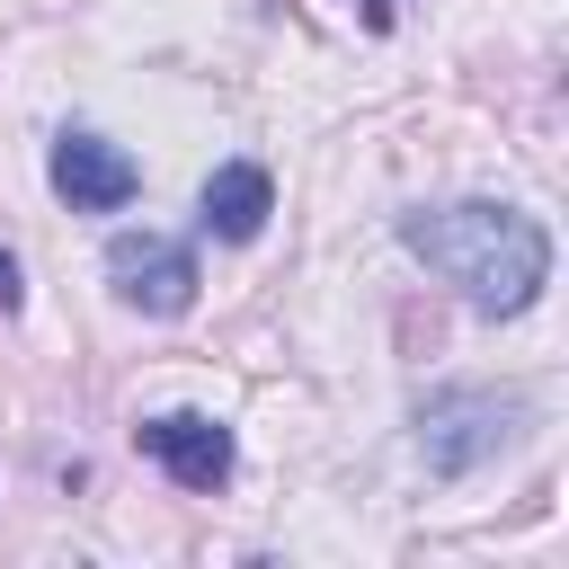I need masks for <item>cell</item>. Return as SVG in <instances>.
Listing matches in <instances>:
<instances>
[{"label":"cell","instance_id":"5","mask_svg":"<svg viewBox=\"0 0 569 569\" xmlns=\"http://www.w3.org/2000/svg\"><path fill=\"white\" fill-rule=\"evenodd\" d=\"M133 445H142L178 489H222V480H231V427L204 418V409H160V418L133 427Z\"/></svg>","mask_w":569,"mask_h":569},{"label":"cell","instance_id":"4","mask_svg":"<svg viewBox=\"0 0 569 569\" xmlns=\"http://www.w3.org/2000/svg\"><path fill=\"white\" fill-rule=\"evenodd\" d=\"M44 178H53V196H62L71 213H116V204H133V196H142V160H133V151H116L107 133H53Z\"/></svg>","mask_w":569,"mask_h":569},{"label":"cell","instance_id":"8","mask_svg":"<svg viewBox=\"0 0 569 569\" xmlns=\"http://www.w3.org/2000/svg\"><path fill=\"white\" fill-rule=\"evenodd\" d=\"M356 9H365V27H391V9H400V0H356Z\"/></svg>","mask_w":569,"mask_h":569},{"label":"cell","instance_id":"1","mask_svg":"<svg viewBox=\"0 0 569 569\" xmlns=\"http://www.w3.org/2000/svg\"><path fill=\"white\" fill-rule=\"evenodd\" d=\"M400 240L445 284H462V302L489 311V320L533 311V293L551 284V231L533 213H516V204H489V196L436 204V213H400Z\"/></svg>","mask_w":569,"mask_h":569},{"label":"cell","instance_id":"2","mask_svg":"<svg viewBox=\"0 0 569 569\" xmlns=\"http://www.w3.org/2000/svg\"><path fill=\"white\" fill-rule=\"evenodd\" d=\"M525 427V391H480V382H453L418 409V462L436 480H462L480 462H498V445H516Z\"/></svg>","mask_w":569,"mask_h":569},{"label":"cell","instance_id":"6","mask_svg":"<svg viewBox=\"0 0 569 569\" xmlns=\"http://www.w3.org/2000/svg\"><path fill=\"white\" fill-rule=\"evenodd\" d=\"M267 213H276V178H267L258 160H222V169L204 178V196H196V222H204L213 240H258Z\"/></svg>","mask_w":569,"mask_h":569},{"label":"cell","instance_id":"7","mask_svg":"<svg viewBox=\"0 0 569 569\" xmlns=\"http://www.w3.org/2000/svg\"><path fill=\"white\" fill-rule=\"evenodd\" d=\"M18 293H27V284H18V258L0 249V311H18Z\"/></svg>","mask_w":569,"mask_h":569},{"label":"cell","instance_id":"3","mask_svg":"<svg viewBox=\"0 0 569 569\" xmlns=\"http://www.w3.org/2000/svg\"><path fill=\"white\" fill-rule=\"evenodd\" d=\"M107 284L124 311H151V320H187L196 311V258L160 231H116L107 240Z\"/></svg>","mask_w":569,"mask_h":569}]
</instances>
